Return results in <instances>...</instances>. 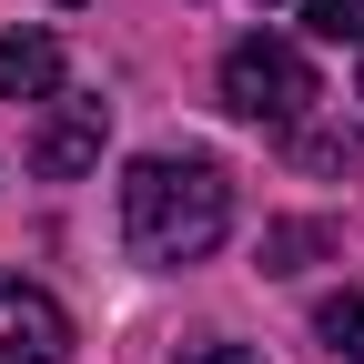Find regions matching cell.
I'll use <instances>...</instances> for the list:
<instances>
[{"mask_svg":"<svg viewBox=\"0 0 364 364\" xmlns=\"http://www.w3.org/2000/svg\"><path fill=\"white\" fill-rule=\"evenodd\" d=\"M223 233H233V182H223V162L203 152H142L122 172V243L142 263H203Z\"/></svg>","mask_w":364,"mask_h":364,"instance_id":"obj_1","label":"cell"},{"mask_svg":"<svg viewBox=\"0 0 364 364\" xmlns=\"http://www.w3.org/2000/svg\"><path fill=\"white\" fill-rule=\"evenodd\" d=\"M354 91H364V81H354Z\"/></svg>","mask_w":364,"mask_h":364,"instance_id":"obj_12","label":"cell"},{"mask_svg":"<svg viewBox=\"0 0 364 364\" xmlns=\"http://www.w3.org/2000/svg\"><path fill=\"white\" fill-rule=\"evenodd\" d=\"M102 132H112L102 102H61L51 122H41V142H31V172H51V182L91 172V162H102Z\"/></svg>","mask_w":364,"mask_h":364,"instance_id":"obj_4","label":"cell"},{"mask_svg":"<svg viewBox=\"0 0 364 364\" xmlns=\"http://www.w3.org/2000/svg\"><path fill=\"white\" fill-rule=\"evenodd\" d=\"M0 102H61V41L51 31H11L0 41Z\"/></svg>","mask_w":364,"mask_h":364,"instance_id":"obj_5","label":"cell"},{"mask_svg":"<svg viewBox=\"0 0 364 364\" xmlns=\"http://www.w3.org/2000/svg\"><path fill=\"white\" fill-rule=\"evenodd\" d=\"M314 334H324L334 354H354V364H364V284H354V294H334L324 314H314Z\"/></svg>","mask_w":364,"mask_h":364,"instance_id":"obj_8","label":"cell"},{"mask_svg":"<svg viewBox=\"0 0 364 364\" xmlns=\"http://www.w3.org/2000/svg\"><path fill=\"white\" fill-rule=\"evenodd\" d=\"M314 102H324V81H314V61L294 51V41L253 31V41L223 51V112H243V122H263V132H304Z\"/></svg>","mask_w":364,"mask_h":364,"instance_id":"obj_2","label":"cell"},{"mask_svg":"<svg viewBox=\"0 0 364 364\" xmlns=\"http://www.w3.org/2000/svg\"><path fill=\"white\" fill-rule=\"evenodd\" d=\"M61 11H81V0H61Z\"/></svg>","mask_w":364,"mask_h":364,"instance_id":"obj_11","label":"cell"},{"mask_svg":"<svg viewBox=\"0 0 364 364\" xmlns=\"http://www.w3.org/2000/svg\"><path fill=\"white\" fill-rule=\"evenodd\" d=\"M182 364H263V354H253V344H193Z\"/></svg>","mask_w":364,"mask_h":364,"instance_id":"obj_10","label":"cell"},{"mask_svg":"<svg viewBox=\"0 0 364 364\" xmlns=\"http://www.w3.org/2000/svg\"><path fill=\"white\" fill-rule=\"evenodd\" d=\"M294 162H314V172H354V162H364V132H344V122L294 132Z\"/></svg>","mask_w":364,"mask_h":364,"instance_id":"obj_7","label":"cell"},{"mask_svg":"<svg viewBox=\"0 0 364 364\" xmlns=\"http://www.w3.org/2000/svg\"><path fill=\"white\" fill-rule=\"evenodd\" d=\"M71 354V324L51 294H31L21 273H0V364H61Z\"/></svg>","mask_w":364,"mask_h":364,"instance_id":"obj_3","label":"cell"},{"mask_svg":"<svg viewBox=\"0 0 364 364\" xmlns=\"http://www.w3.org/2000/svg\"><path fill=\"white\" fill-rule=\"evenodd\" d=\"M344 233H334V223H273V233H263V273H304L314 253H334Z\"/></svg>","mask_w":364,"mask_h":364,"instance_id":"obj_6","label":"cell"},{"mask_svg":"<svg viewBox=\"0 0 364 364\" xmlns=\"http://www.w3.org/2000/svg\"><path fill=\"white\" fill-rule=\"evenodd\" d=\"M304 31L314 41H364V0H304Z\"/></svg>","mask_w":364,"mask_h":364,"instance_id":"obj_9","label":"cell"}]
</instances>
